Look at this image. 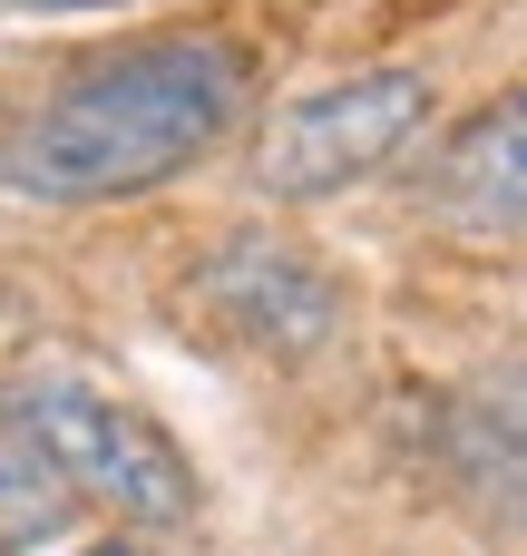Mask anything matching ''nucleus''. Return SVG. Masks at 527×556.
<instances>
[{"mask_svg": "<svg viewBox=\"0 0 527 556\" xmlns=\"http://www.w3.org/2000/svg\"><path fill=\"white\" fill-rule=\"evenodd\" d=\"M186 303H196L235 352H254V362H313V352L342 332V274H332L313 244L264 235V225L215 235V244L196 254V274H186Z\"/></svg>", "mask_w": 527, "mask_h": 556, "instance_id": "4", "label": "nucleus"}, {"mask_svg": "<svg viewBox=\"0 0 527 556\" xmlns=\"http://www.w3.org/2000/svg\"><path fill=\"white\" fill-rule=\"evenodd\" d=\"M10 10H39V20H68V10H117V0H10Z\"/></svg>", "mask_w": 527, "mask_h": 556, "instance_id": "8", "label": "nucleus"}, {"mask_svg": "<svg viewBox=\"0 0 527 556\" xmlns=\"http://www.w3.org/2000/svg\"><path fill=\"white\" fill-rule=\"evenodd\" d=\"M68 508H78V489L59 479V459L20 420H0V556L20 547V538H59Z\"/></svg>", "mask_w": 527, "mask_h": 556, "instance_id": "7", "label": "nucleus"}, {"mask_svg": "<svg viewBox=\"0 0 527 556\" xmlns=\"http://www.w3.org/2000/svg\"><path fill=\"white\" fill-rule=\"evenodd\" d=\"M430 78L421 68H352L332 88H303L293 108L264 117L254 137V195L274 205H313V195H342L381 166H401L430 127Z\"/></svg>", "mask_w": 527, "mask_h": 556, "instance_id": "3", "label": "nucleus"}, {"mask_svg": "<svg viewBox=\"0 0 527 556\" xmlns=\"http://www.w3.org/2000/svg\"><path fill=\"white\" fill-rule=\"evenodd\" d=\"M78 556H147V547H127V538H98V547H78Z\"/></svg>", "mask_w": 527, "mask_h": 556, "instance_id": "9", "label": "nucleus"}, {"mask_svg": "<svg viewBox=\"0 0 527 556\" xmlns=\"http://www.w3.org/2000/svg\"><path fill=\"white\" fill-rule=\"evenodd\" d=\"M440 215L450 225H527V88L479 108L440 147Z\"/></svg>", "mask_w": 527, "mask_h": 556, "instance_id": "6", "label": "nucleus"}, {"mask_svg": "<svg viewBox=\"0 0 527 556\" xmlns=\"http://www.w3.org/2000/svg\"><path fill=\"white\" fill-rule=\"evenodd\" d=\"M440 469L469 518L527 528V362H479L440 401Z\"/></svg>", "mask_w": 527, "mask_h": 556, "instance_id": "5", "label": "nucleus"}, {"mask_svg": "<svg viewBox=\"0 0 527 556\" xmlns=\"http://www.w3.org/2000/svg\"><path fill=\"white\" fill-rule=\"evenodd\" d=\"M10 420L59 459V479L88 498V508H108V518H137V528H186L196 518V469H186V450L137 410V401H117V391H98V381H68V371H39L20 401H10Z\"/></svg>", "mask_w": 527, "mask_h": 556, "instance_id": "2", "label": "nucleus"}, {"mask_svg": "<svg viewBox=\"0 0 527 556\" xmlns=\"http://www.w3.org/2000/svg\"><path fill=\"white\" fill-rule=\"evenodd\" d=\"M235 117H244V59L225 39H147L39 98L0 137V186L29 205H117L215 156Z\"/></svg>", "mask_w": 527, "mask_h": 556, "instance_id": "1", "label": "nucleus"}]
</instances>
